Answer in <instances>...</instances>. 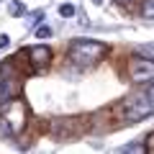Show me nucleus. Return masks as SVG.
Returning <instances> with one entry per match:
<instances>
[{"mask_svg": "<svg viewBox=\"0 0 154 154\" xmlns=\"http://www.w3.org/2000/svg\"><path fill=\"white\" fill-rule=\"evenodd\" d=\"M144 146H146V152H154V131L146 136V144H144Z\"/></svg>", "mask_w": 154, "mask_h": 154, "instance_id": "obj_12", "label": "nucleus"}, {"mask_svg": "<svg viewBox=\"0 0 154 154\" xmlns=\"http://www.w3.org/2000/svg\"><path fill=\"white\" fill-rule=\"evenodd\" d=\"M116 3H121V5H126V3H131V0H116Z\"/></svg>", "mask_w": 154, "mask_h": 154, "instance_id": "obj_14", "label": "nucleus"}, {"mask_svg": "<svg viewBox=\"0 0 154 154\" xmlns=\"http://www.w3.org/2000/svg\"><path fill=\"white\" fill-rule=\"evenodd\" d=\"M8 8H11V16H23V13H26V5H23V3H18V0H13Z\"/></svg>", "mask_w": 154, "mask_h": 154, "instance_id": "obj_8", "label": "nucleus"}, {"mask_svg": "<svg viewBox=\"0 0 154 154\" xmlns=\"http://www.w3.org/2000/svg\"><path fill=\"white\" fill-rule=\"evenodd\" d=\"M146 146H141V144H126V146H121V152H144Z\"/></svg>", "mask_w": 154, "mask_h": 154, "instance_id": "obj_11", "label": "nucleus"}, {"mask_svg": "<svg viewBox=\"0 0 154 154\" xmlns=\"http://www.w3.org/2000/svg\"><path fill=\"white\" fill-rule=\"evenodd\" d=\"M108 54V44L93 41V38H77L69 44V59L77 67H93Z\"/></svg>", "mask_w": 154, "mask_h": 154, "instance_id": "obj_2", "label": "nucleus"}, {"mask_svg": "<svg viewBox=\"0 0 154 154\" xmlns=\"http://www.w3.org/2000/svg\"><path fill=\"white\" fill-rule=\"evenodd\" d=\"M26 118H28V110H26V103L21 98H13V100L5 103V108H3V121H5L8 131L13 136H18L26 128Z\"/></svg>", "mask_w": 154, "mask_h": 154, "instance_id": "obj_3", "label": "nucleus"}, {"mask_svg": "<svg viewBox=\"0 0 154 154\" xmlns=\"http://www.w3.org/2000/svg\"><path fill=\"white\" fill-rule=\"evenodd\" d=\"M152 113H154V80H149V85H144L141 90L126 98L123 116H126V121H141Z\"/></svg>", "mask_w": 154, "mask_h": 154, "instance_id": "obj_1", "label": "nucleus"}, {"mask_svg": "<svg viewBox=\"0 0 154 154\" xmlns=\"http://www.w3.org/2000/svg\"><path fill=\"white\" fill-rule=\"evenodd\" d=\"M18 93H21V80L16 75V67H13V62H3V67H0V103L18 98Z\"/></svg>", "mask_w": 154, "mask_h": 154, "instance_id": "obj_4", "label": "nucleus"}, {"mask_svg": "<svg viewBox=\"0 0 154 154\" xmlns=\"http://www.w3.org/2000/svg\"><path fill=\"white\" fill-rule=\"evenodd\" d=\"M8 44H11V38H8V36H5V33H3V36H0V49H5V46H8Z\"/></svg>", "mask_w": 154, "mask_h": 154, "instance_id": "obj_13", "label": "nucleus"}, {"mask_svg": "<svg viewBox=\"0 0 154 154\" xmlns=\"http://www.w3.org/2000/svg\"><path fill=\"white\" fill-rule=\"evenodd\" d=\"M93 3H98V5H100V3H103V0H93Z\"/></svg>", "mask_w": 154, "mask_h": 154, "instance_id": "obj_15", "label": "nucleus"}, {"mask_svg": "<svg viewBox=\"0 0 154 154\" xmlns=\"http://www.w3.org/2000/svg\"><path fill=\"white\" fill-rule=\"evenodd\" d=\"M28 59H31V69L33 72L44 69V67L49 64V59H51L49 46H31V49H28Z\"/></svg>", "mask_w": 154, "mask_h": 154, "instance_id": "obj_6", "label": "nucleus"}, {"mask_svg": "<svg viewBox=\"0 0 154 154\" xmlns=\"http://www.w3.org/2000/svg\"><path fill=\"white\" fill-rule=\"evenodd\" d=\"M36 36H38V38H49V36H51V28H49V26H38V28H36Z\"/></svg>", "mask_w": 154, "mask_h": 154, "instance_id": "obj_10", "label": "nucleus"}, {"mask_svg": "<svg viewBox=\"0 0 154 154\" xmlns=\"http://www.w3.org/2000/svg\"><path fill=\"white\" fill-rule=\"evenodd\" d=\"M134 82H149L154 80V59H141V57H134L131 64H128Z\"/></svg>", "mask_w": 154, "mask_h": 154, "instance_id": "obj_5", "label": "nucleus"}, {"mask_svg": "<svg viewBox=\"0 0 154 154\" xmlns=\"http://www.w3.org/2000/svg\"><path fill=\"white\" fill-rule=\"evenodd\" d=\"M141 16L144 18H154V0H144L141 3Z\"/></svg>", "mask_w": 154, "mask_h": 154, "instance_id": "obj_7", "label": "nucleus"}, {"mask_svg": "<svg viewBox=\"0 0 154 154\" xmlns=\"http://www.w3.org/2000/svg\"><path fill=\"white\" fill-rule=\"evenodd\" d=\"M59 16H64V18L75 16V5H69V3H64V5H59Z\"/></svg>", "mask_w": 154, "mask_h": 154, "instance_id": "obj_9", "label": "nucleus"}]
</instances>
